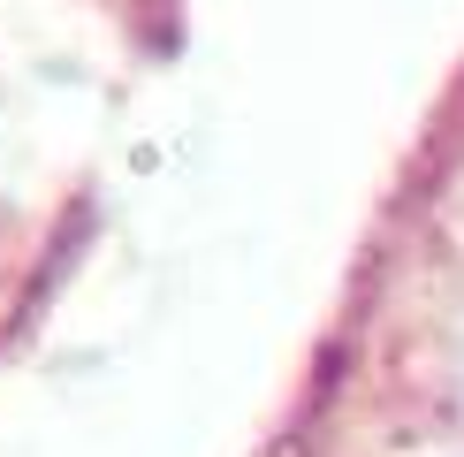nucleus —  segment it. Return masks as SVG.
<instances>
[{
    "mask_svg": "<svg viewBox=\"0 0 464 457\" xmlns=\"http://www.w3.org/2000/svg\"><path fill=\"white\" fill-rule=\"evenodd\" d=\"M457 396H464V351H457Z\"/></svg>",
    "mask_w": 464,
    "mask_h": 457,
    "instance_id": "1",
    "label": "nucleus"
}]
</instances>
